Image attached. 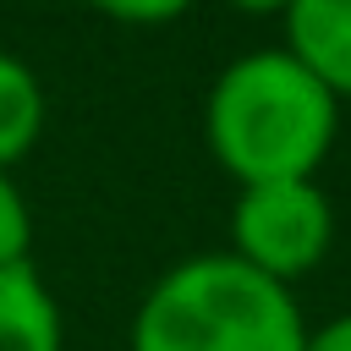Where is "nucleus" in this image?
<instances>
[{
    "label": "nucleus",
    "instance_id": "obj_1",
    "mask_svg": "<svg viewBox=\"0 0 351 351\" xmlns=\"http://www.w3.org/2000/svg\"><path fill=\"white\" fill-rule=\"evenodd\" d=\"M340 132V99L285 49L236 55L203 104V137L236 186L313 181Z\"/></svg>",
    "mask_w": 351,
    "mask_h": 351
},
{
    "label": "nucleus",
    "instance_id": "obj_2",
    "mask_svg": "<svg viewBox=\"0 0 351 351\" xmlns=\"http://www.w3.org/2000/svg\"><path fill=\"white\" fill-rule=\"evenodd\" d=\"M307 324L291 285L236 252L170 263L132 313V351H302Z\"/></svg>",
    "mask_w": 351,
    "mask_h": 351
},
{
    "label": "nucleus",
    "instance_id": "obj_3",
    "mask_svg": "<svg viewBox=\"0 0 351 351\" xmlns=\"http://www.w3.org/2000/svg\"><path fill=\"white\" fill-rule=\"evenodd\" d=\"M329 247H335V208L318 181H258L236 192L230 252L247 269L296 285L329 258Z\"/></svg>",
    "mask_w": 351,
    "mask_h": 351
},
{
    "label": "nucleus",
    "instance_id": "obj_4",
    "mask_svg": "<svg viewBox=\"0 0 351 351\" xmlns=\"http://www.w3.org/2000/svg\"><path fill=\"white\" fill-rule=\"evenodd\" d=\"M285 55L302 60L340 104L351 99V0H291L280 11Z\"/></svg>",
    "mask_w": 351,
    "mask_h": 351
},
{
    "label": "nucleus",
    "instance_id": "obj_5",
    "mask_svg": "<svg viewBox=\"0 0 351 351\" xmlns=\"http://www.w3.org/2000/svg\"><path fill=\"white\" fill-rule=\"evenodd\" d=\"M60 307L33 263L0 269V351H60Z\"/></svg>",
    "mask_w": 351,
    "mask_h": 351
},
{
    "label": "nucleus",
    "instance_id": "obj_6",
    "mask_svg": "<svg viewBox=\"0 0 351 351\" xmlns=\"http://www.w3.org/2000/svg\"><path fill=\"white\" fill-rule=\"evenodd\" d=\"M44 132V88L38 77L0 49V170L16 165Z\"/></svg>",
    "mask_w": 351,
    "mask_h": 351
},
{
    "label": "nucleus",
    "instance_id": "obj_7",
    "mask_svg": "<svg viewBox=\"0 0 351 351\" xmlns=\"http://www.w3.org/2000/svg\"><path fill=\"white\" fill-rule=\"evenodd\" d=\"M27 241H33V214L22 186L0 170V269L5 263H27Z\"/></svg>",
    "mask_w": 351,
    "mask_h": 351
},
{
    "label": "nucleus",
    "instance_id": "obj_8",
    "mask_svg": "<svg viewBox=\"0 0 351 351\" xmlns=\"http://www.w3.org/2000/svg\"><path fill=\"white\" fill-rule=\"evenodd\" d=\"M88 5L115 22H137V27H159V22H176L181 11H192V0H88Z\"/></svg>",
    "mask_w": 351,
    "mask_h": 351
},
{
    "label": "nucleus",
    "instance_id": "obj_9",
    "mask_svg": "<svg viewBox=\"0 0 351 351\" xmlns=\"http://www.w3.org/2000/svg\"><path fill=\"white\" fill-rule=\"evenodd\" d=\"M302 351H351V313H335L329 324H318V329H307V340H302Z\"/></svg>",
    "mask_w": 351,
    "mask_h": 351
},
{
    "label": "nucleus",
    "instance_id": "obj_10",
    "mask_svg": "<svg viewBox=\"0 0 351 351\" xmlns=\"http://www.w3.org/2000/svg\"><path fill=\"white\" fill-rule=\"evenodd\" d=\"M225 5H236V11H247V16H280L291 0H225Z\"/></svg>",
    "mask_w": 351,
    "mask_h": 351
}]
</instances>
